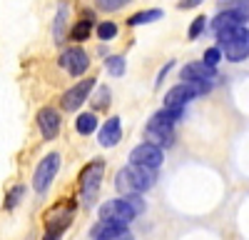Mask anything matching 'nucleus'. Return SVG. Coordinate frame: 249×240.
<instances>
[{
  "instance_id": "nucleus-1",
  "label": "nucleus",
  "mask_w": 249,
  "mask_h": 240,
  "mask_svg": "<svg viewBox=\"0 0 249 240\" xmlns=\"http://www.w3.org/2000/svg\"><path fill=\"white\" fill-rule=\"evenodd\" d=\"M182 115H184L182 108H162V110H157L147 123V138L152 140L150 145H155V148L164 145L167 148L172 143V138H175V125H177V120Z\"/></svg>"
},
{
  "instance_id": "nucleus-2",
  "label": "nucleus",
  "mask_w": 249,
  "mask_h": 240,
  "mask_svg": "<svg viewBox=\"0 0 249 240\" xmlns=\"http://www.w3.org/2000/svg\"><path fill=\"white\" fill-rule=\"evenodd\" d=\"M157 175L152 170H144V168H137V165H127L117 170L115 175V188L120 190V195H137L142 190H150L155 185Z\"/></svg>"
},
{
  "instance_id": "nucleus-3",
  "label": "nucleus",
  "mask_w": 249,
  "mask_h": 240,
  "mask_svg": "<svg viewBox=\"0 0 249 240\" xmlns=\"http://www.w3.org/2000/svg\"><path fill=\"white\" fill-rule=\"evenodd\" d=\"M72 215H75V203L72 200H60L57 205H53L45 213V235L60 240V235L68 230V225L72 223Z\"/></svg>"
},
{
  "instance_id": "nucleus-4",
  "label": "nucleus",
  "mask_w": 249,
  "mask_h": 240,
  "mask_svg": "<svg viewBox=\"0 0 249 240\" xmlns=\"http://www.w3.org/2000/svg\"><path fill=\"white\" fill-rule=\"evenodd\" d=\"M102 178H105V163H102V160H95V163L85 165V170L80 173L77 185H80V198H82V203H85V205L95 203V198L100 193Z\"/></svg>"
},
{
  "instance_id": "nucleus-5",
  "label": "nucleus",
  "mask_w": 249,
  "mask_h": 240,
  "mask_svg": "<svg viewBox=\"0 0 249 240\" xmlns=\"http://www.w3.org/2000/svg\"><path fill=\"white\" fill-rule=\"evenodd\" d=\"M212 85L210 83H182V85H175L167 95H164V108H182L190 103L192 98H199L204 93H210Z\"/></svg>"
},
{
  "instance_id": "nucleus-6",
  "label": "nucleus",
  "mask_w": 249,
  "mask_h": 240,
  "mask_svg": "<svg viewBox=\"0 0 249 240\" xmlns=\"http://www.w3.org/2000/svg\"><path fill=\"white\" fill-rule=\"evenodd\" d=\"M137 215L130 210V205L124 203V198L120 200H107L100 205V220L105 225H127L130 220H135Z\"/></svg>"
},
{
  "instance_id": "nucleus-7",
  "label": "nucleus",
  "mask_w": 249,
  "mask_h": 240,
  "mask_svg": "<svg viewBox=\"0 0 249 240\" xmlns=\"http://www.w3.org/2000/svg\"><path fill=\"white\" fill-rule=\"evenodd\" d=\"M57 170H60V155H57V153H50V155H45L43 160H40V165H37V170H35V175H33V188H35V193H45V190L53 185Z\"/></svg>"
},
{
  "instance_id": "nucleus-8",
  "label": "nucleus",
  "mask_w": 249,
  "mask_h": 240,
  "mask_svg": "<svg viewBox=\"0 0 249 240\" xmlns=\"http://www.w3.org/2000/svg\"><path fill=\"white\" fill-rule=\"evenodd\" d=\"M130 160H132V165L155 173V170L162 165L164 155H162V148H155V145H150V143H142V145H137V148L130 153Z\"/></svg>"
},
{
  "instance_id": "nucleus-9",
  "label": "nucleus",
  "mask_w": 249,
  "mask_h": 240,
  "mask_svg": "<svg viewBox=\"0 0 249 240\" xmlns=\"http://www.w3.org/2000/svg\"><path fill=\"white\" fill-rule=\"evenodd\" d=\"M92 88H95V80L92 78L80 80L77 85H72L70 90H65V95H62V108H65V110H77L82 103H85V98L92 93Z\"/></svg>"
},
{
  "instance_id": "nucleus-10",
  "label": "nucleus",
  "mask_w": 249,
  "mask_h": 240,
  "mask_svg": "<svg viewBox=\"0 0 249 240\" xmlns=\"http://www.w3.org/2000/svg\"><path fill=\"white\" fill-rule=\"evenodd\" d=\"M60 65L65 68V73L70 75H85V70L90 68V58L85 50H80V48H70L60 55Z\"/></svg>"
},
{
  "instance_id": "nucleus-11",
  "label": "nucleus",
  "mask_w": 249,
  "mask_h": 240,
  "mask_svg": "<svg viewBox=\"0 0 249 240\" xmlns=\"http://www.w3.org/2000/svg\"><path fill=\"white\" fill-rule=\"evenodd\" d=\"M247 23V3H239V8L234 10H227V13H219L214 18V33H222V30H232V28H244Z\"/></svg>"
},
{
  "instance_id": "nucleus-12",
  "label": "nucleus",
  "mask_w": 249,
  "mask_h": 240,
  "mask_svg": "<svg viewBox=\"0 0 249 240\" xmlns=\"http://www.w3.org/2000/svg\"><path fill=\"white\" fill-rule=\"evenodd\" d=\"M219 45H222V50H219V53H224L230 60H234V63L244 60V58H247V53H249V48H247V28H242L234 38L224 40V43H219Z\"/></svg>"
},
{
  "instance_id": "nucleus-13",
  "label": "nucleus",
  "mask_w": 249,
  "mask_h": 240,
  "mask_svg": "<svg viewBox=\"0 0 249 240\" xmlns=\"http://www.w3.org/2000/svg\"><path fill=\"white\" fill-rule=\"evenodd\" d=\"M37 128H40V133H43L45 140L57 138V133H60V115H57V110L55 108H43L40 110L37 113Z\"/></svg>"
},
{
  "instance_id": "nucleus-14",
  "label": "nucleus",
  "mask_w": 249,
  "mask_h": 240,
  "mask_svg": "<svg viewBox=\"0 0 249 240\" xmlns=\"http://www.w3.org/2000/svg\"><path fill=\"white\" fill-rule=\"evenodd\" d=\"M214 75H217V68H207L204 63H187L182 68L184 83H210Z\"/></svg>"
},
{
  "instance_id": "nucleus-15",
  "label": "nucleus",
  "mask_w": 249,
  "mask_h": 240,
  "mask_svg": "<svg viewBox=\"0 0 249 240\" xmlns=\"http://www.w3.org/2000/svg\"><path fill=\"white\" fill-rule=\"evenodd\" d=\"M100 145L102 148H112L120 143V138H122V125H120V118H110L105 120V123L100 125Z\"/></svg>"
},
{
  "instance_id": "nucleus-16",
  "label": "nucleus",
  "mask_w": 249,
  "mask_h": 240,
  "mask_svg": "<svg viewBox=\"0 0 249 240\" xmlns=\"http://www.w3.org/2000/svg\"><path fill=\"white\" fill-rule=\"evenodd\" d=\"M92 235L97 240H135L132 233L124 225H100V228L92 230Z\"/></svg>"
},
{
  "instance_id": "nucleus-17",
  "label": "nucleus",
  "mask_w": 249,
  "mask_h": 240,
  "mask_svg": "<svg viewBox=\"0 0 249 240\" xmlns=\"http://www.w3.org/2000/svg\"><path fill=\"white\" fill-rule=\"evenodd\" d=\"M95 128H97L95 113H82V115L77 118V133H80V135H90V133H95Z\"/></svg>"
},
{
  "instance_id": "nucleus-18",
  "label": "nucleus",
  "mask_w": 249,
  "mask_h": 240,
  "mask_svg": "<svg viewBox=\"0 0 249 240\" xmlns=\"http://www.w3.org/2000/svg\"><path fill=\"white\" fill-rule=\"evenodd\" d=\"M90 33H92V20H80V23L72 28L70 38L75 40V43H82V40L90 38Z\"/></svg>"
},
{
  "instance_id": "nucleus-19",
  "label": "nucleus",
  "mask_w": 249,
  "mask_h": 240,
  "mask_svg": "<svg viewBox=\"0 0 249 240\" xmlns=\"http://www.w3.org/2000/svg\"><path fill=\"white\" fill-rule=\"evenodd\" d=\"M162 18V10H147V13H137V15H132L130 20H127V25H142V23H152V20H160Z\"/></svg>"
},
{
  "instance_id": "nucleus-20",
  "label": "nucleus",
  "mask_w": 249,
  "mask_h": 240,
  "mask_svg": "<svg viewBox=\"0 0 249 240\" xmlns=\"http://www.w3.org/2000/svg\"><path fill=\"white\" fill-rule=\"evenodd\" d=\"M105 68H107V73L115 75V78L124 75V58H120V55H110V58L105 60Z\"/></svg>"
},
{
  "instance_id": "nucleus-21",
  "label": "nucleus",
  "mask_w": 249,
  "mask_h": 240,
  "mask_svg": "<svg viewBox=\"0 0 249 240\" xmlns=\"http://www.w3.org/2000/svg\"><path fill=\"white\" fill-rule=\"evenodd\" d=\"M68 20V5H62L60 10H57V20H55V43H62V23Z\"/></svg>"
},
{
  "instance_id": "nucleus-22",
  "label": "nucleus",
  "mask_w": 249,
  "mask_h": 240,
  "mask_svg": "<svg viewBox=\"0 0 249 240\" xmlns=\"http://www.w3.org/2000/svg\"><path fill=\"white\" fill-rule=\"evenodd\" d=\"M97 35H100V40H112L117 35V25L115 23H100L97 25Z\"/></svg>"
},
{
  "instance_id": "nucleus-23",
  "label": "nucleus",
  "mask_w": 249,
  "mask_h": 240,
  "mask_svg": "<svg viewBox=\"0 0 249 240\" xmlns=\"http://www.w3.org/2000/svg\"><path fill=\"white\" fill-rule=\"evenodd\" d=\"M124 203L130 205V210H132L135 215L144 213V200H142L140 195H124Z\"/></svg>"
},
{
  "instance_id": "nucleus-24",
  "label": "nucleus",
  "mask_w": 249,
  "mask_h": 240,
  "mask_svg": "<svg viewBox=\"0 0 249 240\" xmlns=\"http://www.w3.org/2000/svg\"><path fill=\"white\" fill-rule=\"evenodd\" d=\"M219 58H222V53H219V48H210V50H207V53H204V60H202V63H204L207 68H214V65L219 63Z\"/></svg>"
},
{
  "instance_id": "nucleus-25",
  "label": "nucleus",
  "mask_w": 249,
  "mask_h": 240,
  "mask_svg": "<svg viewBox=\"0 0 249 240\" xmlns=\"http://www.w3.org/2000/svg\"><path fill=\"white\" fill-rule=\"evenodd\" d=\"M107 100H110L107 88H100L97 95H95V100H92V105H95V108H105V105H107Z\"/></svg>"
},
{
  "instance_id": "nucleus-26",
  "label": "nucleus",
  "mask_w": 249,
  "mask_h": 240,
  "mask_svg": "<svg viewBox=\"0 0 249 240\" xmlns=\"http://www.w3.org/2000/svg\"><path fill=\"white\" fill-rule=\"evenodd\" d=\"M23 193H25V185H18V188L8 195V200H5V208H15V203L20 200V195H23Z\"/></svg>"
},
{
  "instance_id": "nucleus-27",
  "label": "nucleus",
  "mask_w": 249,
  "mask_h": 240,
  "mask_svg": "<svg viewBox=\"0 0 249 240\" xmlns=\"http://www.w3.org/2000/svg\"><path fill=\"white\" fill-rule=\"evenodd\" d=\"M102 10H120L122 5H124V0H100L97 3Z\"/></svg>"
},
{
  "instance_id": "nucleus-28",
  "label": "nucleus",
  "mask_w": 249,
  "mask_h": 240,
  "mask_svg": "<svg viewBox=\"0 0 249 240\" xmlns=\"http://www.w3.org/2000/svg\"><path fill=\"white\" fill-rule=\"evenodd\" d=\"M204 25H207V20H204V15L202 18H197L195 23H192V28H190V38H197L202 30H204Z\"/></svg>"
},
{
  "instance_id": "nucleus-29",
  "label": "nucleus",
  "mask_w": 249,
  "mask_h": 240,
  "mask_svg": "<svg viewBox=\"0 0 249 240\" xmlns=\"http://www.w3.org/2000/svg\"><path fill=\"white\" fill-rule=\"evenodd\" d=\"M195 5H199L197 0H184V3H179V8H195Z\"/></svg>"
}]
</instances>
